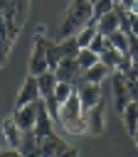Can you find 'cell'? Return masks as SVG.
Here are the masks:
<instances>
[{"mask_svg": "<svg viewBox=\"0 0 138 157\" xmlns=\"http://www.w3.org/2000/svg\"><path fill=\"white\" fill-rule=\"evenodd\" d=\"M47 44L49 39L44 37V29L39 27L37 29V39H34V54H32V61H30V76H42L44 71H49V64H47Z\"/></svg>", "mask_w": 138, "mask_h": 157, "instance_id": "3", "label": "cell"}, {"mask_svg": "<svg viewBox=\"0 0 138 157\" xmlns=\"http://www.w3.org/2000/svg\"><path fill=\"white\" fill-rule=\"evenodd\" d=\"M108 12H113V2H111V0H101V2H96V5H94V12H91V22L99 25V20H101L104 15H108Z\"/></svg>", "mask_w": 138, "mask_h": 157, "instance_id": "22", "label": "cell"}, {"mask_svg": "<svg viewBox=\"0 0 138 157\" xmlns=\"http://www.w3.org/2000/svg\"><path fill=\"white\" fill-rule=\"evenodd\" d=\"M113 32H118V17H116V12H108V15H104L99 20V34L101 37H108Z\"/></svg>", "mask_w": 138, "mask_h": 157, "instance_id": "18", "label": "cell"}, {"mask_svg": "<svg viewBox=\"0 0 138 157\" xmlns=\"http://www.w3.org/2000/svg\"><path fill=\"white\" fill-rule=\"evenodd\" d=\"M128 17H131V34H136V37H138V17H136V15H131V12H128Z\"/></svg>", "mask_w": 138, "mask_h": 157, "instance_id": "25", "label": "cell"}, {"mask_svg": "<svg viewBox=\"0 0 138 157\" xmlns=\"http://www.w3.org/2000/svg\"><path fill=\"white\" fill-rule=\"evenodd\" d=\"M128 12H131V15H136V17H138V2H131V10H128Z\"/></svg>", "mask_w": 138, "mask_h": 157, "instance_id": "26", "label": "cell"}, {"mask_svg": "<svg viewBox=\"0 0 138 157\" xmlns=\"http://www.w3.org/2000/svg\"><path fill=\"white\" fill-rule=\"evenodd\" d=\"M62 147H67L62 137H57V135L44 137V140H39V157H54Z\"/></svg>", "mask_w": 138, "mask_h": 157, "instance_id": "13", "label": "cell"}, {"mask_svg": "<svg viewBox=\"0 0 138 157\" xmlns=\"http://www.w3.org/2000/svg\"><path fill=\"white\" fill-rule=\"evenodd\" d=\"M32 152H39V140H37L34 130H27V132H22L20 155H22V157H27V155H32Z\"/></svg>", "mask_w": 138, "mask_h": 157, "instance_id": "17", "label": "cell"}, {"mask_svg": "<svg viewBox=\"0 0 138 157\" xmlns=\"http://www.w3.org/2000/svg\"><path fill=\"white\" fill-rule=\"evenodd\" d=\"M76 96L81 101V110L86 113L101 101V88L99 83H76Z\"/></svg>", "mask_w": 138, "mask_h": 157, "instance_id": "5", "label": "cell"}, {"mask_svg": "<svg viewBox=\"0 0 138 157\" xmlns=\"http://www.w3.org/2000/svg\"><path fill=\"white\" fill-rule=\"evenodd\" d=\"M84 120H86V130H89L91 135H99V132L104 130V103L99 101L91 110H86V113H84Z\"/></svg>", "mask_w": 138, "mask_h": 157, "instance_id": "10", "label": "cell"}, {"mask_svg": "<svg viewBox=\"0 0 138 157\" xmlns=\"http://www.w3.org/2000/svg\"><path fill=\"white\" fill-rule=\"evenodd\" d=\"M59 123H62L64 130L71 132V135H84V132H89V130H86V120H84V110H81V101H79V96H76V91L69 96L67 103L59 105Z\"/></svg>", "mask_w": 138, "mask_h": 157, "instance_id": "2", "label": "cell"}, {"mask_svg": "<svg viewBox=\"0 0 138 157\" xmlns=\"http://www.w3.org/2000/svg\"><path fill=\"white\" fill-rule=\"evenodd\" d=\"M91 12H94V2L91 0H76V2H71L69 12H67V17H64V22L59 27V39L64 42V39L74 37L79 29H84L89 25V20H91Z\"/></svg>", "mask_w": 138, "mask_h": 157, "instance_id": "1", "label": "cell"}, {"mask_svg": "<svg viewBox=\"0 0 138 157\" xmlns=\"http://www.w3.org/2000/svg\"><path fill=\"white\" fill-rule=\"evenodd\" d=\"M133 140H136V145H138V132H136V135H133Z\"/></svg>", "mask_w": 138, "mask_h": 157, "instance_id": "28", "label": "cell"}, {"mask_svg": "<svg viewBox=\"0 0 138 157\" xmlns=\"http://www.w3.org/2000/svg\"><path fill=\"white\" fill-rule=\"evenodd\" d=\"M76 64H79L81 71H86V69H91L94 64H99V56H96L91 49H79V54H76Z\"/></svg>", "mask_w": 138, "mask_h": 157, "instance_id": "20", "label": "cell"}, {"mask_svg": "<svg viewBox=\"0 0 138 157\" xmlns=\"http://www.w3.org/2000/svg\"><path fill=\"white\" fill-rule=\"evenodd\" d=\"M5 56H7V52H2V49H0V66L5 64Z\"/></svg>", "mask_w": 138, "mask_h": 157, "instance_id": "27", "label": "cell"}, {"mask_svg": "<svg viewBox=\"0 0 138 157\" xmlns=\"http://www.w3.org/2000/svg\"><path fill=\"white\" fill-rule=\"evenodd\" d=\"M89 49H91V52H94V54L99 56V54H104L106 49H113V47H111V39H108V37H101V34H96V37L91 39Z\"/></svg>", "mask_w": 138, "mask_h": 157, "instance_id": "23", "label": "cell"}, {"mask_svg": "<svg viewBox=\"0 0 138 157\" xmlns=\"http://www.w3.org/2000/svg\"><path fill=\"white\" fill-rule=\"evenodd\" d=\"M74 157H76V155H74Z\"/></svg>", "mask_w": 138, "mask_h": 157, "instance_id": "29", "label": "cell"}, {"mask_svg": "<svg viewBox=\"0 0 138 157\" xmlns=\"http://www.w3.org/2000/svg\"><path fill=\"white\" fill-rule=\"evenodd\" d=\"M37 83H39V93H42V98L54 96V88H57V76H54V71H44L42 76H37Z\"/></svg>", "mask_w": 138, "mask_h": 157, "instance_id": "16", "label": "cell"}, {"mask_svg": "<svg viewBox=\"0 0 138 157\" xmlns=\"http://www.w3.org/2000/svg\"><path fill=\"white\" fill-rule=\"evenodd\" d=\"M123 118H126V130H128V135L133 137V135L138 132V103H136V101H128V105H126V110H123Z\"/></svg>", "mask_w": 138, "mask_h": 157, "instance_id": "15", "label": "cell"}, {"mask_svg": "<svg viewBox=\"0 0 138 157\" xmlns=\"http://www.w3.org/2000/svg\"><path fill=\"white\" fill-rule=\"evenodd\" d=\"M111 86H113V96H116V108H118V113H123L126 110V105H128V86H126V78H123V74H118V71H113V76H111Z\"/></svg>", "mask_w": 138, "mask_h": 157, "instance_id": "9", "label": "cell"}, {"mask_svg": "<svg viewBox=\"0 0 138 157\" xmlns=\"http://www.w3.org/2000/svg\"><path fill=\"white\" fill-rule=\"evenodd\" d=\"M54 47H57L59 59H76V54H79L76 37H69V39H64V42H54Z\"/></svg>", "mask_w": 138, "mask_h": 157, "instance_id": "14", "label": "cell"}, {"mask_svg": "<svg viewBox=\"0 0 138 157\" xmlns=\"http://www.w3.org/2000/svg\"><path fill=\"white\" fill-rule=\"evenodd\" d=\"M39 98H42V93H39V83H37L34 76L27 74V78H25V83H22V88H20V96H17L15 108H22V105L34 103V101H39Z\"/></svg>", "mask_w": 138, "mask_h": 157, "instance_id": "8", "label": "cell"}, {"mask_svg": "<svg viewBox=\"0 0 138 157\" xmlns=\"http://www.w3.org/2000/svg\"><path fill=\"white\" fill-rule=\"evenodd\" d=\"M12 120H15V125H17L22 132L34 130V120H37V101H34V103H27V105H22V108H15Z\"/></svg>", "mask_w": 138, "mask_h": 157, "instance_id": "6", "label": "cell"}, {"mask_svg": "<svg viewBox=\"0 0 138 157\" xmlns=\"http://www.w3.org/2000/svg\"><path fill=\"white\" fill-rule=\"evenodd\" d=\"M108 74H111V69H108V66H104V64L99 61V64H94L91 69L81 71V78H79V83H101V81H104Z\"/></svg>", "mask_w": 138, "mask_h": 157, "instance_id": "11", "label": "cell"}, {"mask_svg": "<svg viewBox=\"0 0 138 157\" xmlns=\"http://www.w3.org/2000/svg\"><path fill=\"white\" fill-rule=\"evenodd\" d=\"M76 91V86H71V83H57V88H54V98H57V103L62 105V103H67L69 101V96Z\"/></svg>", "mask_w": 138, "mask_h": 157, "instance_id": "24", "label": "cell"}, {"mask_svg": "<svg viewBox=\"0 0 138 157\" xmlns=\"http://www.w3.org/2000/svg\"><path fill=\"white\" fill-rule=\"evenodd\" d=\"M54 76H57V83H71V86H76L79 78H81V69L76 64V59H62L59 66H57V71H54Z\"/></svg>", "mask_w": 138, "mask_h": 157, "instance_id": "4", "label": "cell"}, {"mask_svg": "<svg viewBox=\"0 0 138 157\" xmlns=\"http://www.w3.org/2000/svg\"><path fill=\"white\" fill-rule=\"evenodd\" d=\"M108 39H111V47H113L118 54H123V56L128 54V37H126L121 29H118V32H113V34H108Z\"/></svg>", "mask_w": 138, "mask_h": 157, "instance_id": "21", "label": "cell"}, {"mask_svg": "<svg viewBox=\"0 0 138 157\" xmlns=\"http://www.w3.org/2000/svg\"><path fill=\"white\" fill-rule=\"evenodd\" d=\"M2 130H5L7 145H10L12 150H20V145H22V130L15 125V120H12V118H7V120L2 123Z\"/></svg>", "mask_w": 138, "mask_h": 157, "instance_id": "12", "label": "cell"}, {"mask_svg": "<svg viewBox=\"0 0 138 157\" xmlns=\"http://www.w3.org/2000/svg\"><path fill=\"white\" fill-rule=\"evenodd\" d=\"M34 135H37V140H44V137H52V135H54V130H52V118H49V110H47V105H44V101H42V98L37 101Z\"/></svg>", "mask_w": 138, "mask_h": 157, "instance_id": "7", "label": "cell"}, {"mask_svg": "<svg viewBox=\"0 0 138 157\" xmlns=\"http://www.w3.org/2000/svg\"><path fill=\"white\" fill-rule=\"evenodd\" d=\"M99 34V25L96 22H91L89 20V25L79 32V37H76V44H79V49H89V44H91V39Z\"/></svg>", "mask_w": 138, "mask_h": 157, "instance_id": "19", "label": "cell"}]
</instances>
